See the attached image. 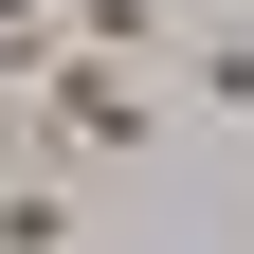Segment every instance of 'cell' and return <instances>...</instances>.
I'll return each instance as SVG.
<instances>
[{
	"instance_id": "1",
	"label": "cell",
	"mask_w": 254,
	"mask_h": 254,
	"mask_svg": "<svg viewBox=\"0 0 254 254\" xmlns=\"http://www.w3.org/2000/svg\"><path fill=\"white\" fill-rule=\"evenodd\" d=\"M18 127H37V145H73V164H127L164 109H145V55H91V37H73L37 91H18Z\"/></svg>"
},
{
	"instance_id": "2",
	"label": "cell",
	"mask_w": 254,
	"mask_h": 254,
	"mask_svg": "<svg viewBox=\"0 0 254 254\" xmlns=\"http://www.w3.org/2000/svg\"><path fill=\"white\" fill-rule=\"evenodd\" d=\"M55 55H73V0H0V109H18Z\"/></svg>"
},
{
	"instance_id": "3",
	"label": "cell",
	"mask_w": 254,
	"mask_h": 254,
	"mask_svg": "<svg viewBox=\"0 0 254 254\" xmlns=\"http://www.w3.org/2000/svg\"><path fill=\"white\" fill-rule=\"evenodd\" d=\"M0 254H73V182H18L0 164Z\"/></svg>"
},
{
	"instance_id": "4",
	"label": "cell",
	"mask_w": 254,
	"mask_h": 254,
	"mask_svg": "<svg viewBox=\"0 0 254 254\" xmlns=\"http://www.w3.org/2000/svg\"><path fill=\"white\" fill-rule=\"evenodd\" d=\"M73 37H91V55H164L182 18H164V0H73Z\"/></svg>"
},
{
	"instance_id": "5",
	"label": "cell",
	"mask_w": 254,
	"mask_h": 254,
	"mask_svg": "<svg viewBox=\"0 0 254 254\" xmlns=\"http://www.w3.org/2000/svg\"><path fill=\"white\" fill-rule=\"evenodd\" d=\"M182 91H200V109H254V37H200V55H182Z\"/></svg>"
}]
</instances>
